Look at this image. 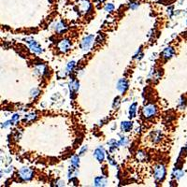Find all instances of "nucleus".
Listing matches in <instances>:
<instances>
[{"label": "nucleus", "instance_id": "f257e3e1", "mask_svg": "<svg viewBox=\"0 0 187 187\" xmlns=\"http://www.w3.org/2000/svg\"><path fill=\"white\" fill-rule=\"evenodd\" d=\"M167 176V169L163 164H157L154 168V178L156 183H162Z\"/></svg>", "mask_w": 187, "mask_h": 187}, {"label": "nucleus", "instance_id": "f03ea898", "mask_svg": "<svg viewBox=\"0 0 187 187\" xmlns=\"http://www.w3.org/2000/svg\"><path fill=\"white\" fill-rule=\"evenodd\" d=\"M35 172L28 167H23L18 170V177L22 182H30L33 180Z\"/></svg>", "mask_w": 187, "mask_h": 187}, {"label": "nucleus", "instance_id": "7ed1b4c3", "mask_svg": "<svg viewBox=\"0 0 187 187\" xmlns=\"http://www.w3.org/2000/svg\"><path fill=\"white\" fill-rule=\"evenodd\" d=\"M94 42V35H87L82 39L81 43H80V48L83 52H88L93 47Z\"/></svg>", "mask_w": 187, "mask_h": 187}, {"label": "nucleus", "instance_id": "20e7f679", "mask_svg": "<svg viewBox=\"0 0 187 187\" xmlns=\"http://www.w3.org/2000/svg\"><path fill=\"white\" fill-rule=\"evenodd\" d=\"M157 114V107L154 104H148L142 109V115L146 119H152Z\"/></svg>", "mask_w": 187, "mask_h": 187}, {"label": "nucleus", "instance_id": "39448f33", "mask_svg": "<svg viewBox=\"0 0 187 187\" xmlns=\"http://www.w3.org/2000/svg\"><path fill=\"white\" fill-rule=\"evenodd\" d=\"M25 40L27 41L29 49H30V51L33 53H35V54H41L43 53V50H42L41 46L36 40H34L33 38H26Z\"/></svg>", "mask_w": 187, "mask_h": 187}, {"label": "nucleus", "instance_id": "423d86ee", "mask_svg": "<svg viewBox=\"0 0 187 187\" xmlns=\"http://www.w3.org/2000/svg\"><path fill=\"white\" fill-rule=\"evenodd\" d=\"M72 48V42L69 38H64L58 43V49L60 52L66 53L68 51H70Z\"/></svg>", "mask_w": 187, "mask_h": 187}, {"label": "nucleus", "instance_id": "0eeeda50", "mask_svg": "<svg viewBox=\"0 0 187 187\" xmlns=\"http://www.w3.org/2000/svg\"><path fill=\"white\" fill-rule=\"evenodd\" d=\"M93 155L97 162L102 163L105 160V158H106V151H105V149L102 146H99V147L94 149Z\"/></svg>", "mask_w": 187, "mask_h": 187}, {"label": "nucleus", "instance_id": "6e6552de", "mask_svg": "<svg viewBox=\"0 0 187 187\" xmlns=\"http://www.w3.org/2000/svg\"><path fill=\"white\" fill-rule=\"evenodd\" d=\"M128 87H129V83H128L127 80L124 79V78L120 79L116 83V89L119 91V93L122 94H124L127 91Z\"/></svg>", "mask_w": 187, "mask_h": 187}, {"label": "nucleus", "instance_id": "1a4fd4ad", "mask_svg": "<svg viewBox=\"0 0 187 187\" xmlns=\"http://www.w3.org/2000/svg\"><path fill=\"white\" fill-rule=\"evenodd\" d=\"M68 87H69V90H70V98L73 99L74 96H75V94H76V93H77V92L79 91V89H80V83H79V81L73 79V80L69 83Z\"/></svg>", "mask_w": 187, "mask_h": 187}, {"label": "nucleus", "instance_id": "9d476101", "mask_svg": "<svg viewBox=\"0 0 187 187\" xmlns=\"http://www.w3.org/2000/svg\"><path fill=\"white\" fill-rule=\"evenodd\" d=\"M53 29H54V31H55L57 34L61 35V34H64V33L67 32L68 26L66 25V23H65L63 21H58V22H56V23L53 24Z\"/></svg>", "mask_w": 187, "mask_h": 187}, {"label": "nucleus", "instance_id": "9b49d317", "mask_svg": "<svg viewBox=\"0 0 187 187\" xmlns=\"http://www.w3.org/2000/svg\"><path fill=\"white\" fill-rule=\"evenodd\" d=\"M175 54V49L171 46H169V47H166L163 51H162V57L165 59V60H169L171 59Z\"/></svg>", "mask_w": 187, "mask_h": 187}, {"label": "nucleus", "instance_id": "f8f14e48", "mask_svg": "<svg viewBox=\"0 0 187 187\" xmlns=\"http://www.w3.org/2000/svg\"><path fill=\"white\" fill-rule=\"evenodd\" d=\"M78 6H79V8L82 12H88L89 10L92 9V5L90 3L89 0H79L78 2Z\"/></svg>", "mask_w": 187, "mask_h": 187}, {"label": "nucleus", "instance_id": "ddd939ff", "mask_svg": "<svg viewBox=\"0 0 187 187\" xmlns=\"http://www.w3.org/2000/svg\"><path fill=\"white\" fill-rule=\"evenodd\" d=\"M34 71L38 76H45V75H48V73H49L48 68L45 65H43V64H38L35 67Z\"/></svg>", "mask_w": 187, "mask_h": 187}, {"label": "nucleus", "instance_id": "4468645a", "mask_svg": "<svg viewBox=\"0 0 187 187\" xmlns=\"http://www.w3.org/2000/svg\"><path fill=\"white\" fill-rule=\"evenodd\" d=\"M133 126H134V123L132 121H124L121 123L120 128L123 133H128L133 129Z\"/></svg>", "mask_w": 187, "mask_h": 187}, {"label": "nucleus", "instance_id": "2eb2a0df", "mask_svg": "<svg viewBox=\"0 0 187 187\" xmlns=\"http://www.w3.org/2000/svg\"><path fill=\"white\" fill-rule=\"evenodd\" d=\"M94 185L96 187H104L108 185V181L105 176H96L94 179Z\"/></svg>", "mask_w": 187, "mask_h": 187}, {"label": "nucleus", "instance_id": "dca6fc26", "mask_svg": "<svg viewBox=\"0 0 187 187\" xmlns=\"http://www.w3.org/2000/svg\"><path fill=\"white\" fill-rule=\"evenodd\" d=\"M109 148V153H113V152H116L117 149L120 147V143H119V140H116L115 139H110L108 140L107 142Z\"/></svg>", "mask_w": 187, "mask_h": 187}, {"label": "nucleus", "instance_id": "f3484780", "mask_svg": "<svg viewBox=\"0 0 187 187\" xmlns=\"http://www.w3.org/2000/svg\"><path fill=\"white\" fill-rule=\"evenodd\" d=\"M184 176V171L181 168H175L171 173V178L174 179L175 181H179Z\"/></svg>", "mask_w": 187, "mask_h": 187}, {"label": "nucleus", "instance_id": "a211bd4d", "mask_svg": "<svg viewBox=\"0 0 187 187\" xmlns=\"http://www.w3.org/2000/svg\"><path fill=\"white\" fill-rule=\"evenodd\" d=\"M162 138H163V135H162V132L160 130H155L151 134V139H152V141L154 143L160 142L162 140Z\"/></svg>", "mask_w": 187, "mask_h": 187}, {"label": "nucleus", "instance_id": "6ab92c4d", "mask_svg": "<svg viewBox=\"0 0 187 187\" xmlns=\"http://www.w3.org/2000/svg\"><path fill=\"white\" fill-rule=\"evenodd\" d=\"M137 110H138V103L134 102L130 105L128 109V116L130 119H133L137 116Z\"/></svg>", "mask_w": 187, "mask_h": 187}, {"label": "nucleus", "instance_id": "aec40b11", "mask_svg": "<svg viewBox=\"0 0 187 187\" xmlns=\"http://www.w3.org/2000/svg\"><path fill=\"white\" fill-rule=\"evenodd\" d=\"M136 158H137L139 161H140V162H147V161L149 160L148 154H147L145 152H143V151L138 152L137 154H136Z\"/></svg>", "mask_w": 187, "mask_h": 187}, {"label": "nucleus", "instance_id": "412c9836", "mask_svg": "<svg viewBox=\"0 0 187 187\" xmlns=\"http://www.w3.org/2000/svg\"><path fill=\"white\" fill-rule=\"evenodd\" d=\"M37 118H38V115L36 112H30V113H27L24 115L23 121L26 123H31V122H34Z\"/></svg>", "mask_w": 187, "mask_h": 187}, {"label": "nucleus", "instance_id": "4be33fe9", "mask_svg": "<svg viewBox=\"0 0 187 187\" xmlns=\"http://www.w3.org/2000/svg\"><path fill=\"white\" fill-rule=\"evenodd\" d=\"M70 164L72 167L79 168L80 167V155H73L70 159Z\"/></svg>", "mask_w": 187, "mask_h": 187}, {"label": "nucleus", "instance_id": "5701e85b", "mask_svg": "<svg viewBox=\"0 0 187 187\" xmlns=\"http://www.w3.org/2000/svg\"><path fill=\"white\" fill-rule=\"evenodd\" d=\"M186 97H185V96H182V97L180 98L179 102H178V108H179L180 109H184L185 107H186Z\"/></svg>", "mask_w": 187, "mask_h": 187}, {"label": "nucleus", "instance_id": "b1692460", "mask_svg": "<svg viewBox=\"0 0 187 187\" xmlns=\"http://www.w3.org/2000/svg\"><path fill=\"white\" fill-rule=\"evenodd\" d=\"M114 9H115V7H114V5H113L112 3H107V4L105 5V7H104V10L107 11L108 13L113 12Z\"/></svg>", "mask_w": 187, "mask_h": 187}, {"label": "nucleus", "instance_id": "393cba45", "mask_svg": "<svg viewBox=\"0 0 187 187\" xmlns=\"http://www.w3.org/2000/svg\"><path fill=\"white\" fill-rule=\"evenodd\" d=\"M75 67H76V62H75V61H70V62H68V65H67V68H66L67 72H68V73L72 72V71L74 70Z\"/></svg>", "mask_w": 187, "mask_h": 187}, {"label": "nucleus", "instance_id": "a878e982", "mask_svg": "<svg viewBox=\"0 0 187 187\" xmlns=\"http://www.w3.org/2000/svg\"><path fill=\"white\" fill-rule=\"evenodd\" d=\"M119 143H120V146L121 147H127L128 144H129V139L126 138V137H121L120 140H119Z\"/></svg>", "mask_w": 187, "mask_h": 187}, {"label": "nucleus", "instance_id": "bb28decb", "mask_svg": "<svg viewBox=\"0 0 187 187\" xmlns=\"http://www.w3.org/2000/svg\"><path fill=\"white\" fill-rule=\"evenodd\" d=\"M129 8L130 9H132V10H135V9H137L139 7V2H138V1H136V0H133V1H131L130 3H129Z\"/></svg>", "mask_w": 187, "mask_h": 187}, {"label": "nucleus", "instance_id": "cd10ccee", "mask_svg": "<svg viewBox=\"0 0 187 187\" xmlns=\"http://www.w3.org/2000/svg\"><path fill=\"white\" fill-rule=\"evenodd\" d=\"M39 94H40V90L39 89H38V88H33L31 91H30V95H31V97L32 98H37L38 95H39Z\"/></svg>", "mask_w": 187, "mask_h": 187}, {"label": "nucleus", "instance_id": "c85d7f7f", "mask_svg": "<svg viewBox=\"0 0 187 187\" xmlns=\"http://www.w3.org/2000/svg\"><path fill=\"white\" fill-rule=\"evenodd\" d=\"M10 120H11V122H12L13 124H16L20 121V114H18V113L13 114Z\"/></svg>", "mask_w": 187, "mask_h": 187}, {"label": "nucleus", "instance_id": "c756f323", "mask_svg": "<svg viewBox=\"0 0 187 187\" xmlns=\"http://www.w3.org/2000/svg\"><path fill=\"white\" fill-rule=\"evenodd\" d=\"M87 151H88V145H83V146L80 149V151H79V155H80V156L84 155V154H86Z\"/></svg>", "mask_w": 187, "mask_h": 187}, {"label": "nucleus", "instance_id": "7c9ffc66", "mask_svg": "<svg viewBox=\"0 0 187 187\" xmlns=\"http://www.w3.org/2000/svg\"><path fill=\"white\" fill-rule=\"evenodd\" d=\"M120 104H121V99H120V97L117 96V97L114 99V101H113V105H112L113 109H118V108L120 107Z\"/></svg>", "mask_w": 187, "mask_h": 187}, {"label": "nucleus", "instance_id": "2f4dec72", "mask_svg": "<svg viewBox=\"0 0 187 187\" xmlns=\"http://www.w3.org/2000/svg\"><path fill=\"white\" fill-rule=\"evenodd\" d=\"M142 57H143V53H142V51H141V48H139V50L138 51V53L135 54L134 58L137 59V60H140Z\"/></svg>", "mask_w": 187, "mask_h": 187}, {"label": "nucleus", "instance_id": "473e14b6", "mask_svg": "<svg viewBox=\"0 0 187 187\" xmlns=\"http://www.w3.org/2000/svg\"><path fill=\"white\" fill-rule=\"evenodd\" d=\"M11 124H13L12 122H11V120L6 121V122H4V123L1 124V128H2V129H3V128H8V127H9Z\"/></svg>", "mask_w": 187, "mask_h": 187}, {"label": "nucleus", "instance_id": "72a5a7b5", "mask_svg": "<svg viewBox=\"0 0 187 187\" xmlns=\"http://www.w3.org/2000/svg\"><path fill=\"white\" fill-rule=\"evenodd\" d=\"M108 162H109V164L110 166H113V167L117 166V162L115 161V159L112 158V157H110V156H108Z\"/></svg>", "mask_w": 187, "mask_h": 187}, {"label": "nucleus", "instance_id": "f704fd0d", "mask_svg": "<svg viewBox=\"0 0 187 187\" xmlns=\"http://www.w3.org/2000/svg\"><path fill=\"white\" fill-rule=\"evenodd\" d=\"M55 186H65L66 185V183H65V181H63V180H57L56 182H55V184H54Z\"/></svg>", "mask_w": 187, "mask_h": 187}, {"label": "nucleus", "instance_id": "c9c22d12", "mask_svg": "<svg viewBox=\"0 0 187 187\" xmlns=\"http://www.w3.org/2000/svg\"><path fill=\"white\" fill-rule=\"evenodd\" d=\"M12 171H13V167H11V166L8 167V168L5 169V170H4V172L7 173V174H10V173H12Z\"/></svg>", "mask_w": 187, "mask_h": 187}, {"label": "nucleus", "instance_id": "e433bc0d", "mask_svg": "<svg viewBox=\"0 0 187 187\" xmlns=\"http://www.w3.org/2000/svg\"><path fill=\"white\" fill-rule=\"evenodd\" d=\"M168 14H169V17H172V15L174 14V11H173V8H172V7H169V8H168Z\"/></svg>", "mask_w": 187, "mask_h": 187}, {"label": "nucleus", "instance_id": "4c0bfd02", "mask_svg": "<svg viewBox=\"0 0 187 187\" xmlns=\"http://www.w3.org/2000/svg\"><path fill=\"white\" fill-rule=\"evenodd\" d=\"M105 0H94V2L95 3V4H101V3H103Z\"/></svg>", "mask_w": 187, "mask_h": 187}, {"label": "nucleus", "instance_id": "58836bf2", "mask_svg": "<svg viewBox=\"0 0 187 187\" xmlns=\"http://www.w3.org/2000/svg\"><path fill=\"white\" fill-rule=\"evenodd\" d=\"M186 24H187V19H186Z\"/></svg>", "mask_w": 187, "mask_h": 187}]
</instances>
